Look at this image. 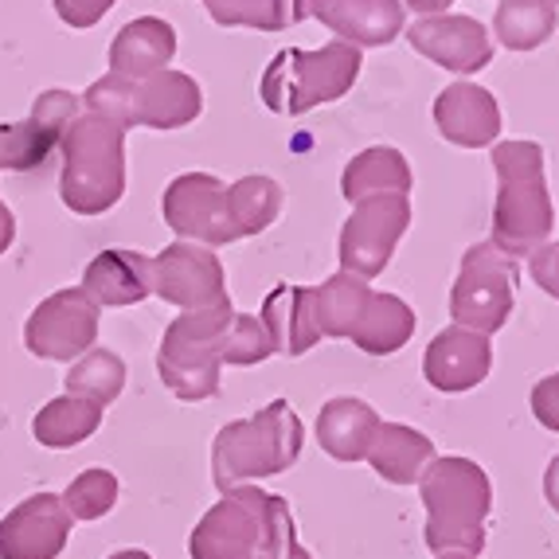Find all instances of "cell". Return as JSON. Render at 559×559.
I'll use <instances>...</instances> for the list:
<instances>
[{"instance_id": "36", "label": "cell", "mask_w": 559, "mask_h": 559, "mask_svg": "<svg viewBox=\"0 0 559 559\" xmlns=\"http://www.w3.org/2000/svg\"><path fill=\"white\" fill-rule=\"evenodd\" d=\"M83 114V98L71 91H59V86H51V91L36 94V103H32V121H39L44 130H51L56 138H63V130L71 126V121Z\"/></svg>"}, {"instance_id": "32", "label": "cell", "mask_w": 559, "mask_h": 559, "mask_svg": "<svg viewBox=\"0 0 559 559\" xmlns=\"http://www.w3.org/2000/svg\"><path fill=\"white\" fill-rule=\"evenodd\" d=\"M83 110L114 121L121 130L141 126V83L126 75H103L83 91Z\"/></svg>"}, {"instance_id": "4", "label": "cell", "mask_w": 559, "mask_h": 559, "mask_svg": "<svg viewBox=\"0 0 559 559\" xmlns=\"http://www.w3.org/2000/svg\"><path fill=\"white\" fill-rule=\"evenodd\" d=\"M301 419L286 400H274L251 419L227 423L212 442V481L219 493L282 474L301 454Z\"/></svg>"}, {"instance_id": "12", "label": "cell", "mask_w": 559, "mask_h": 559, "mask_svg": "<svg viewBox=\"0 0 559 559\" xmlns=\"http://www.w3.org/2000/svg\"><path fill=\"white\" fill-rule=\"evenodd\" d=\"M150 282L160 301L177 309H204L227 298L224 262L204 242L177 239L150 259Z\"/></svg>"}, {"instance_id": "34", "label": "cell", "mask_w": 559, "mask_h": 559, "mask_svg": "<svg viewBox=\"0 0 559 559\" xmlns=\"http://www.w3.org/2000/svg\"><path fill=\"white\" fill-rule=\"evenodd\" d=\"M274 356V341L262 325V318L251 313H231L224 336H219V364L227 368H254V364L271 360Z\"/></svg>"}, {"instance_id": "27", "label": "cell", "mask_w": 559, "mask_h": 559, "mask_svg": "<svg viewBox=\"0 0 559 559\" xmlns=\"http://www.w3.org/2000/svg\"><path fill=\"white\" fill-rule=\"evenodd\" d=\"M372 286L360 274L336 271L321 286H313V321H318L321 336H348L360 318L364 301H368Z\"/></svg>"}, {"instance_id": "42", "label": "cell", "mask_w": 559, "mask_h": 559, "mask_svg": "<svg viewBox=\"0 0 559 559\" xmlns=\"http://www.w3.org/2000/svg\"><path fill=\"white\" fill-rule=\"evenodd\" d=\"M450 4H454V0H403V9H415V12H423V16H439Z\"/></svg>"}, {"instance_id": "2", "label": "cell", "mask_w": 559, "mask_h": 559, "mask_svg": "<svg viewBox=\"0 0 559 559\" xmlns=\"http://www.w3.org/2000/svg\"><path fill=\"white\" fill-rule=\"evenodd\" d=\"M419 497L427 504V548L435 556H481L485 516L493 509V485L469 457H435L419 477Z\"/></svg>"}, {"instance_id": "11", "label": "cell", "mask_w": 559, "mask_h": 559, "mask_svg": "<svg viewBox=\"0 0 559 559\" xmlns=\"http://www.w3.org/2000/svg\"><path fill=\"white\" fill-rule=\"evenodd\" d=\"M160 215L177 239L204 242V247H227L242 239L235 227L227 185L212 173H180L160 197Z\"/></svg>"}, {"instance_id": "10", "label": "cell", "mask_w": 559, "mask_h": 559, "mask_svg": "<svg viewBox=\"0 0 559 559\" xmlns=\"http://www.w3.org/2000/svg\"><path fill=\"white\" fill-rule=\"evenodd\" d=\"M411 227V200L407 197H368L353 204L348 224L341 227V271L360 278H380L392 262L395 247Z\"/></svg>"}, {"instance_id": "40", "label": "cell", "mask_w": 559, "mask_h": 559, "mask_svg": "<svg viewBox=\"0 0 559 559\" xmlns=\"http://www.w3.org/2000/svg\"><path fill=\"white\" fill-rule=\"evenodd\" d=\"M12 239H16V215H12V207L0 200V254L9 251Z\"/></svg>"}, {"instance_id": "20", "label": "cell", "mask_w": 559, "mask_h": 559, "mask_svg": "<svg viewBox=\"0 0 559 559\" xmlns=\"http://www.w3.org/2000/svg\"><path fill=\"white\" fill-rule=\"evenodd\" d=\"M259 318L271 333L274 353L282 356H306L321 341L318 321H313V286L282 282L278 289L266 294Z\"/></svg>"}, {"instance_id": "8", "label": "cell", "mask_w": 559, "mask_h": 559, "mask_svg": "<svg viewBox=\"0 0 559 559\" xmlns=\"http://www.w3.org/2000/svg\"><path fill=\"white\" fill-rule=\"evenodd\" d=\"M516 259L497 251L493 242H474L462 254V271L450 289V318L454 325L474 329L481 336H493L504 329L516 301Z\"/></svg>"}, {"instance_id": "1", "label": "cell", "mask_w": 559, "mask_h": 559, "mask_svg": "<svg viewBox=\"0 0 559 559\" xmlns=\"http://www.w3.org/2000/svg\"><path fill=\"white\" fill-rule=\"evenodd\" d=\"M497 204H493V247L509 259L540 251L556 227V207L548 197L544 150L536 141H501L493 145Z\"/></svg>"}, {"instance_id": "43", "label": "cell", "mask_w": 559, "mask_h": 559, "mask_svg": "<svg viewBox=\"0 0 559 559\" xmlns=\"http://www.w3.org/2000/svg\"><path fill=\"white\" fill-rule=\"evenodd\" d=\"M106 559H153L150 551H141V548H121V551H114V556H106Z\"/></svg>"}, {"instance_id": "17", "label": "cell", "mask_w": 559, "mask_h": 559, "mask_svg": "<svg viewBox=\"0 0 559 559\" xmlns=\"http://www.w3.org/2000/svg\"><path fill=\"white\" fill-rule=\"evenodd\" d=\"M435 126L457 150H485L501 133V106L485 86L454 83L435 98Z\"/></svg>"}, {"instance_id": "3", "label": "cell", "mask_w": 559, "mask_h": 559, "mask_svg": "<svg viewBox=\"0 0 559 559\" xmlns=\"http://www.w3.org/2000/svg\"><path fill=\"white\" fill-rule=\"evenodd\" d=\"M59 200L75 215H103L126 197V130L98 114H79L59 138Z\"/></svg>"}, {"instance_id": "19", "label": "cell", "mask_w": 559, "mask_h": 559, "mask_svg": "<svg viewBox=\"0 0 559 559\" xmlns=\"http://www.w3.org/2000/svg\"><path fill=\"white\" fill-rule=\"evenodd\" d=\"M83 289L98 301V309H121L138 306L153 294L150 282V259L126 247L103 251L98 259L86 262L83 271Z\"/></svg>"}, {"instance_id": "23", "label": "cell", "mask_w": 559, "mask_h": 559, "mask_svg": "<svg viewBox=\"0 0 559 559\" xmlns=\"http://www.w3.org/2000/svg\"><path fill=\"white\" fill-rule=\"evenodd\" d=\"M204 110V91L185 71H157L141 79V126L150 130H180L188 121H197Z\"/></svg>"}, {"instance_id": "5", "label": "cell", "mask_w": 559, "mask_h": 559, "mask_svg": "<svg viewBox=\"0 0 559 559\" xmlns=\"http://www.w3.org/2000/svg\"><path fill=\"white\" fill-rule=\"evenodd\" d=\"M360 47L345 44V39H329L313 51L286 47L266 63L259 94L266 110L282 114V118H298V114L345 98L360 79Z\"/></svg>"}, {"instance_id": "6", "label": "cell", "mask_w": 559, "mask_h": 559, "mask_svg": "<svg viewBox=\"0 0 559 559\" xmlns=\"http://www.w3.org/2000/svg\"><path fill=\"white\" fill-rule=\"evenodd\" d=\"M231 298H219L204 309H180V318L165 329L157 353V372L177 400L200 403L219 395V336L231 321Z\"/></svg>"}, {"instance_id": "24", "label": "cell", "mask_w": 559, "mask_h": 559, "mask_svg": "<svg viewBox=\"0 0 559 559\" xmlns=\"http://www.w3.org/2000/svg\"><path fill=\"white\" fill-rule=\"evenodd\" d=\"M411 185H415L411 165L395 145H372L356 153L341 173V197L348 204H360L368 197H407Z\"/></svg>"}, {"instance_id": "30", "label": "cell", "mask_w": 559, "mask_h": 559, "mask_svg": "<svg viewBox=\"0 0 559 559\" xmlns=\"http://www.w3.org/2000/svg\"><path fill=\"white\" fill-rule=\"evenodd\" d=\"M227 200H231L235 227H239L242 239H247V235H262L282 212L278 180L259 177V173H251V177H239L235 185H227Z\"/></svg>"}, {"instance_id": "9", "label": "cell", "mask_w": 559, "mask_h": 559, "mask_svg": "<svg viewBox=\"0 0 559 559\" xmlns=\"http://www.w3.org/2000/svg\"><path fill=\"white\" fill-rule=\"evenodd\" d=\"M98 318H103V309L83 286L56 289L32 309L28 325H24V345L39 360L71 364L98 345Z\"/></svg>"}, {"instance_id": "26", "label": "cell", "mask_w": 559, "mask_h": 559, "mask_svg": "<svg viewBox=\"0 0 559 559\" xmlns=\"http://www.w3.org/2000/svg\"><path fill=\"white\" fill-rule=\"evenodd\" d=\"M103 419H106L103 403L63 392L59 400L39 407V415L32 419V435L47 450H71V447H83L94 430L103 427Z\"/></svg>"}, {"instance_id": "45", "label": "cell", "mask_w": 559, "mask_h": 559, "mask_svg": "<svg viewBox=\"0 0 559 559\" xmlns=\"http://www.w3.org/2000/svg\"><path fill=\"white\" fill-rule=\"evenodd\" d=\"M551 4H559V0H551Z\"/></svg>"}, {"instance_id": "16", "label": "cell", "mask_w": 559, "mask_h": 559, "mask_svg": "<svg viewBox=\"0 0 559 559\" xmlns=\"http://www.w3.org/2000/svg\"><path fill=\"white\" fill-rule=\"evenodd\" d=\"M493 368V348H489V336L474 333V329L450 325L442 333H435V341L427 345L423 356V376L435 392L462 395L469 388L489 376Z\"/></svg>"}, {"instance_id": "38", "label": "cell", "mask_w": 559, "mask_h": 559, "mask_svg": "<svg viewBox=\"0 0 559 559\" xmlns=\"http://www.w3.org/2000/svg\"><path fill=\"white\" fill-rule=\"evenodd\" d=\"M532 415L536 423L559 435V372L544 376L536 388H532Z\"/></svg>"}, {"instance_id": "33", "label": "cell", "mask_w": 559, "mask_h": 559, "mask_svg": "<svg viewBox=\"0 0 559 559\" xmlns=\"http://www.w3.org/2000/svg\"><path fill=\"white\" fill-rule=\"evenodd\" d=\"M56 145L59 138L44 130L39 121H4L0 126V173H28V168L44 165Z\"/></svg>"}, {"instance_id": "35", "label": "cell", "mask_w": 559, "mask_h": 559, "mask_svg": "<svg viewBox=\"0 0 559 559\" xmlns=\"http://www.w3.org/2000/svg\"><path fill=\"white\" fill-rule=\"evenodd\" d=\"M118 504V477L103 466H91L63 489V509L71 521H103Z\"/></svg>"}, {"instance_id": "41", "label": "cell", "mask_w": 559, "mask_h": 559, "mask_svg": "<svg viewBox=\"0 0 559 559\" xmlns=\"http://www.w3.org/2000/svg\"><path fill=\"white\" fill-rule=\"evenodd\" d=\"M544 497H548V504L559 513V454L548 462V469H544Z\"/></svg>"}, {"instance_id": "15", "label": "cell", "mask_w": 559, "mask_h": 559, "mask_svg": "<svg viewBox=\"0 0 559 559\" xmlns=\"http://www.w3.org/2000/svg\"><path fill=\"white\" fill-rule=\"evenodd\" d=\"M298 20H321L353 47H388L407 28L403 0H298Z\"/></svg>"}, {"instance_id": "39", "label": "cell", "mask_w": 559, "mask_h": 559, "mask_svg": "<svg viewBox=\"0 0 559 559\" xmlns=\"http://www.w3.org/2000/svg\"><path fill=\"white\" fill-rule=\"evenodd\" d=\"M528 271H532V282L559 301V242H544L540 251H532Z\"/></svg>"}, {"instance_id": "28", "label": "cell", "mask_w": 559, "mask_h": 559, "mask_svg": "<svg viewBox=\"0 0 559 559\" xmlns=\"http://www.w3.org/2000/svg\"><path fill=\"white\" fill-rule=\"evenodd\" d=\"M493 32L509 51H536L556 32L551 0H501L493 12Z\"/></svg>"}, {"instance_id": "18", "label": "cell", "mask_w": 559, "mask_h": 559, "mask_svg": "<svg viewBox=\"0 0 559 559\" xmlns=\"http://www.w3.org/2000/svg\"><path fill=\"white\" fill-rule=\"evenodd\" d=\"M177 56V28L160 16H138L121 24L110 44V71L126 79H150L165 71Z\"/></svg>"}, {"instance_id": "37", "label": "cell", "mask_w": 559, "mask_h": 559, "mask_svg": "<svg viewBox=\"0 0 559 559\" xmlns=\"http://www.w3.org/2000/svg\"><path fill=\"white\" fill-rule=\"evenodd\" d=\"M51 4H56V16L63 20L67 28L86 32V28H94L118 0H51Z\"/></svg>"}, {"instance_id": "22", "label": "cell", "mask_w": 559, "mask_h": 559, "mask_svg": "<svg viewBox=\"0 0 559 559\" xmlns=\"http://www.w3.org/2000/svg\"><path fill=\"white\" fill-rule=\"evenodd\" d=\"M435 442L423 430L407 423H380L372 447H368V466L383 477L388 485H419L423 469L435 462Z\"/></svg>"}, {"instance_id": "21", "label": "cell", "mask_w": 559, "mask_h": 559, "mask_svg": "<svg viewBox=\"0 0 559 559\" xmlns=\"http://www.w3.org/2000/svg\"><path fill=\"white\" fill-rule=\"evenodd\" d=\"M380 415L364 400L353 395H336L321 407L318 415V442L329 457L336 462H364L368 447H372L376 430H380Z\"/></svg>"}, {"instance_id": "7", "label": "cell", "mask_w": 559, "mask_h": 559, "mask_svg": "<svg viewBox=\"0 0 559 559\" xmlns=\"http://www.w3.org/2000/svg\"><path fill=\"white\" fill-rule=\"evenodd\" d=\"M282 497L262 493L259 485H235L204 513V521L188 536L192 559H254L271 536Z\"/></svg>"}, {"instance_id": "14", "label": "cell", "mask_w": 559, "mask_h": 559, "mask_svg": "<svg viewBox=\"0 0 559 559\" xmlns=\"http://www.w3.org/2000/svg\"><path fill=\"white\" fill-rule=\"evenodd\" d=\"M71 513L63 497L32 493L0 521V559H59L71 540Z\"/></svg>"}, {"instance_id": "13", "label": "cell", "mask_w": 559, "mask_h": 559, "mask_svg": "<svg viewBox=\"0 0 559 559\" xmlns=\"http://www.w3.org/2000/svg\"><path fill=\"white\" fill-rule=\"evenodd\" d=\"M403 36L419 56L439 63L442 71H454V75H474V71L493 63V39L474 16H457V12L423 16L411 28H403Z\"/></svg>"}, {"instance_id": "44", "label": "cell", "mask_w": 559, "mask_h": 559, "mask_svg": "<svg viewBox=\"0 0 559 559\" xmlns=\"http://www.w3.org/2000/svg\"><path fill=\"white\" fill-rule=\"evenodd\" d=\"M435 559H474V556H457V551H442V556H435Z\"/></svg>"}, {"instance_id": "31", "label": "cell", "mask_w": 559, "mask_h": 559, "mask_svg": "<svg viewBox=\"0 0 559 559\" xmlns=\"http://www.w3.org/2000/svg\"><path fill=\"white\" fill-rule=\"evenodd\" d=\"M219 28L282 32L298 24V0H200Z\"/></svg>"}, {"instance_id": "25", "label": "cell", "mask_w": 559, "mask_h": 559, "mask_svg": "<svg viewBox=\"0 0 559 559\" xmlns=\"http://www.w3.org/2000/svg\"><path fill=\"white\" fill-rule=\"evenodd\" d=\"M411 336H415V309L395 294H376L372 289L348 341L368 356H392L407 345Z\"/></svg>"}, {"instance_id": "29", "label": "cell", "mask_w": 559, "mask_h": 559, "mask_svg": "<svg viewBox=\"0 0 559 559\" xmlns=\"http://www.w3.org/2000/svg\"><path fill=\"white\" fill-rule=\"evenodd\" d=\"M121 388H126V360L118 353H110V348L83 353L79 360H71V368L63 376V392L83 395V400L103 403V407H110L118 400Z\"/></svg>"}]
</instances>
